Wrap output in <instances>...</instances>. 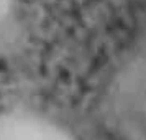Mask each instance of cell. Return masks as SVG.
Listing matches in <instances>:
<instances>
[{
	"instance_id": "obj_1",
	"label": "cell",
	"mask_w": 146,
	"mask_h": 140,
	"mask_svg": "<svg viewBox=\"0 0 146 140\" xmlns=\"http://www.w3.org/2000/svg\"><path fill=\"white\" fill-rule=\"evenodd\" d=\"M0 140H76L64 127L28 109L0 112Z\"/></svg>"
},
{
	"instance_id": "obj_2",
	"label": "cell",
	"mask_w": 146,
	"mask_h": 140,
	"mask_svg": "<svg viewBox=\"0 0 146 140\" xmlns=\"http://www.w3.org/2000/svg\"><path fill=\"white\" fill-rule=\"evenodd\" d=\"M15 12V0H0V36L8 30Z\"/></svg>"
}]
</instances>
